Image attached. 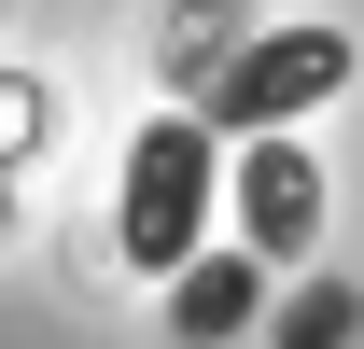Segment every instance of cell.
<instances>
[{
	"label": "cell",
	"mask_w": 364,
	"mask_h": 349,
	"mask_svg": "<svg viewBox=\"0 0 364 349\" xmlns=\"http://www.w3.org/2000/svg\"><path fill=\"white\" fill-rule=\"evenodd\" d=\"M210 223H225V126L210 112H154L127 140V196H112V252L140 279H182V265L210 252Z\"/></svg>",
	"instance_id": "1"
},
{
	"label": "cell",
	"mask_w": 364,
	"mask_h": 349,
	"mask_svg": "<svg viewBox=\"0 0 364 349\" xmlns=\"http://www.w3.org/2000/svg\"><path fill=\"white\" fill-rule=\"evenodd\" d=\"M322 98H350V28L309 14V28H252V43L196 84V112H210L225 140H267V126H309Z\"/></svg>",
	"instance_id": "2"
},
{
	"label": "cell",
	"mask_w": 364,
	"mask_h": 349,
	"mask_svg": "<svg viewBox=\"0 0 364 349\" xmlns=\"http://www.w3.org/2000/svg\"><path fill=\"white\" fill-rule=\"evenodd\" d=\"M225 210H238V238H252L267 265H309V252H322V168H309V140L267 126V140L225 168Z\"/></svg>",
	"instance_id": "3"
},
{
	"label": "cell",
	"mask_w": 364,
	"mask_h": 349,
	"mask_svg": "<svg viewBox=\"0 0 364 349\" xmlns=\"http://www.w3.org/2000/svg\"><path fill=\"white\" fill-rule=\"evenodd\" d=\"M267 279H280V265L238 238V252H196L182 279H154V294H168V336H182V349H225V336L267 321Z\"/></svg>",
	"instance_id": "4"
},
{
	"label": "cell",
	"mask_w": 364,
	"mask_h": 349,
	"mask_svg": "<svg viewBox=\"0 0 364 349\" xmlns=\"http://www.w3.org/2000/svg\"><path fill=\"white\" fill-rule=\"evenodd\" d=\"M267 336H280V349H336V336H350V279H309V294L280 307Z\"/></svg>",
	"instance_id": "5"
}]
</instances>
